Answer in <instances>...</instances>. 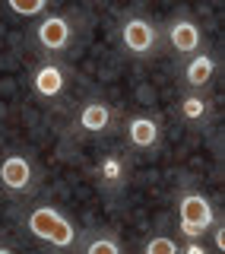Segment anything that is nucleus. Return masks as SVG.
Listing matches in <instances>:
<instances>
[{"label":"nucleus","instance_id":"15","mask_svg":"<svg viewBox=\"0 0 225 254\" xmlns=\"http://www.w3.org/2000/svg\"><path fill=\"white\" fill-rule=\"evenodd\" d=\"M140 254H181V245L171 235H152V238H146Z\"/></svg>","mask_w":225,"mask_h":254},{"label":"nucleus","instance_id":"2","mask_svg":"<svg viewBox=\"0 0 225 254\" xmlns=\"http://www.w3.org/2000/svg\"><path fill=\"white\" fill-rule=\"evenodd\" d=\"M216 216H219L216 206L200 190H184L178 197V232L184 235V242H203Z\"/></svg>","mask_w":225,"mask_h":254},{"label":"nucleus","instance_id":"9","mask_svg":"<svg viewBox=\"0 0 225 254\" xmlns=\"http://www.w3.org/2000/svg\"><path fill=\"white\" fill-rule=\"evenodd\" d=\"M216 70H219V61H216L210 51H197L194 58H187L184 67H181L184 89L187 92H206L216 79Z\"/></svg>","mask_w":225,"mask_h":254},{"label":"nucleus","instance_id":"12","mask_svg":"<svg viewBox=\"0 0 225 254\" xmlns=\"http://www.w3.org/2000/svg\"><path fill=\"white\" fill-rule=\"evenodd\" d=\"M178 111L187 124H203L210 118V95L206 92H184Z\"/></svg>","mask_w":225,"mask_h":254},{"label":"nucleus","instance_id":"16","mask_svg":"<svg viewBox=\"0 0 225 254\" xmlns=\"http://www.w3.org/2000/svg\"><path fill=\"white\" fill-rule=\"evenodd\" d=\"M222 216H216V222H213V251L216 254H222L225 251V232H222Z\"/></svg>","mask_w":225,"mask_h":254},{"label":"nucleus","instance_id":"13","mask_svg":"<svg viewBox=\"0 0 225 254\" xmlns=\"http://www.w3.org/2000/svg\"><path fill=\"white\" fill-rule=\"evenodd\" d=\"M83 254H124V248H120L114 232H95L83 245Z\"/></svg>","mask_w":225,"mask_h":254},{"label":"nucleus","instance_id":"1","mask_svg":"<svg viewBox=\"0 0 225 254\" xmlns=\"http://www.w3.org/2000/svg\"><path fill=\"white\" fill-rule=\"evenodd\" d=\"M26 229H29L32 238H38V242L51 245V248H57V251H73L79 245L76 222L70 219L63 210L51 206V203L32 206V210L26 213Z\"/></svg>","mask_w":225,"mask_h":254},{"label":"nucleus","instance_id":"14","mask_svg":"<svg viewBox=\"0 0 225 254\" xmlns=\"http://www.w3.org/2000/svg\"><path fill=\"white\" fill-rule=\"evenodd\" d=\"M6 10L13 16H45L51 13V6H48V0H6Z\"/></svg>","mask_w":225,"mask_h":254},{"label":"nucleus","instance_id":"7","mask_svg":"<svg viewBox=\"0 0 225 254\" xmlns=\"http://www.w3.org/2000/svg\"><path fill=\"white\" fill-rule=\"evenodd\" d=\"M124 137H127L130 149H143V153L159 149V143H162V121L156 115H133L124 124Z\"/></svg>","mask_w":225,"mask_h":254},{"label":"nucleus","instance_id":"6","mask_svg":"<svg viewBox=\"0 0 225 254\" xmlns=\"http://www.w3.org/2000/svg\"><path fill=\"white\" fill-rule=\"evenodd\" d=\"M35 185V165L29 156L22 153H10L0 159V188L10 194H29Z\"/></svg>","mask_w":225,"mask_h":254},{"label":"nucleus","instance_id":"3","mask_svg":"<svg viewBox=\"0 0 225 254\" xmlns=\"http://www.w3.org/2000/svg\"><path fill=\"white\" fill-rule=\"evenodd\" d=\"M117 42L124 48V54H130L136 61H149V58H156L159 48H162V29L152 19H146V16H127V19L120 22Z\"/></svg>","mask_w":225,"mask_h":254},{"label":"nucleus","instance_id":"17","mask_svg":"<svg viewBox=\"0 0 225 254\" xmlns=\"http://www.w3.org/2000/svg\"><path fill=\"white\" fill-rule=\"evenodd\" d=\"M181 254H210V248H206L203 242H184Z\"/></svg>","mask_w":225,"mask_h":254},{"label":"nucleus","instance_id":"10","mask_svg":"<svg viewBox=\"0 0 225 254\" xmlns=\"http://www.w3.org/2000/svg\"><path fill=\"white\" fill-rule=\"evenodd\" d=\"M67 89V67L57 61H42L32 70V92L38 99H57Z\"/></svg>","mask_w":225,"mask_h":254},{"label":"nucleus","instance_id":"4","mask_svg":"<svg viewBox=\"0 0 225 254\" xmlns=\"http://www.w3.org/2000/svg\"><path fill=\"white\" fill-rule=\"evenodd\" d=\"M162 42L171 48V54H178V58L187 61L203 48V29H200L190 16H174L162 29Z\"/></svg>","mask_w":225,"mask_h":254},{"label":"nucleus","instance_id":"8","mask_svg":"<svg viewBox=\"0 0 225 254\" xmlns=\"http://www.w3.org/2000/svg\"><path fill=\"white\" fill-rule=\"evenodd\" d=\"M114 121H117V111L108 105V102L102 99H89L83 102L76 111V127L83 133H92V137H99V133H111L114 130Z\"/></svg>","mask_w":225,"mask_h":254},{"label":"nucleus","instance_id":"11","mask_svg":"<svg viewBox=\"0 0 225 254\" xmlns=\"http://www.w3.org/2000/svg\"><path fill=\"white\" fill-rule=\"evenodd\" d=\"M95 178L102 181V188H105L108 194H117V190L130 181V159H127L124 153L102 156L99 165H95Z\"/></svg>","mask_w":225,"mask_h":254},{"label":"nucleus","instance_id":"18","mask_svg":"<svg viewBox=\"0 0 225 254\" xmlns=\"http://www.w3.org/2000/svg\"><path fill=\"white\" fill-rule=\"evenodd\" d=\"M0 254H16L13 248H6V245H0Z\"/></svg>","mask_w":225,"mask_h":254},{"label":"nucleus","instance_id":"5","mask_svg":"<svg viewBox=\"0 0 225 254\" xmlns=\"http://www.w3.org/2000/svg\"><path fill=\"white\" fill-rule=\"evenodd\" d=\"M73 42V26L63 13H45L35 22V45L48 54H60L67 51Z\"/></svg>","mask_w":225,"mask_h":254}]
</instances>
